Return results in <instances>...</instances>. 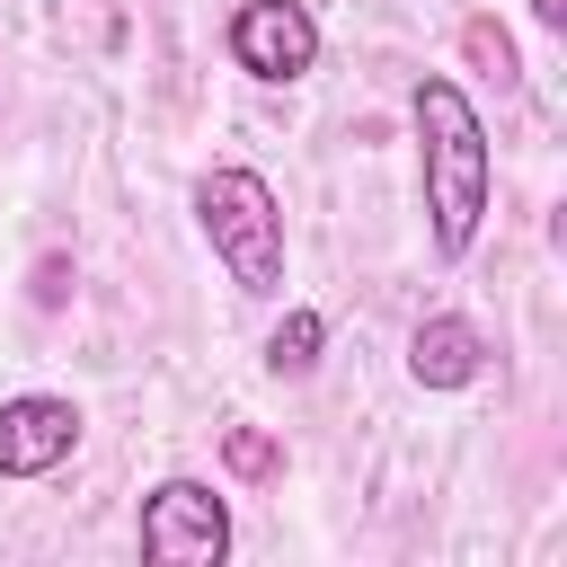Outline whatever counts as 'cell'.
Returning <instances> with one entry per match:
<instances>
[{"mask_svg":"<svg viewBox=\"0 0 567 567\" xmlns=\"http://www.w3.org/2000/svg\"><path fill=\"white\" fill-rule=\"evenodd\" d=\"M319 346H328V319L319 310H284V328L266 337V372L301 381V372H319Z\"/></svg>","mask_w":567,"mask_h":567,"instance_id":"obj_7","label":"cell"},{"mask_svg":"<svg viewBox=\"0 0 567 567\" xmlns=\"http://www.w3.org/2000/svg\"><path fill=\"white\" fill-rule=\"evenodd\" d=\"M71 452H80V408L62 390L0 399V478H53Z\"/></svg>","mask_w":567,"mask_h":567,"instance_id":"obj_5","label":"cell"},{"mask_svg":"<svg viewBox=\"0 0 567 567\" xmlns=\"http://www.w3.org/2000/svg\"><path fill=\"white\" fill-rule=\"evenodd\" d=\"M106 9H115V0H106Z\"/></svg>","mask_w":567,"mask_h":567,"instance_id":"obj_11","label":"cell"},{"mask_svg":"<svg viewBox=\"0 0 567 567\" xmlns=\"http://www.w3.org/2000/svg\"><path fill=\"white\" fill-rule=\"evenodd\" d=\"M523 9H532V18L549 27V35H567V0H523Z\"/></svg>","mask_w":567,"mask_h":567,"instance_id":"obj_10","label":"cell"},{"mask_svg":"<svg viewBox=\"0 0 567 567\" xmlns=\"http://www.w3.org/2000/svg\"><path fill=\"white\" fill-rule=\"evenodd\" d=\"M195 230H204L213 266L248 301H275L284 292V204H275V186L257 168H239V159L204 168L195 177Z\"/></svg>","mask_w":567,"mask_h":567,"instance_id":"obj_2","label":"cell"},{"mask_svg":"<svg viewBox=\"0 0 567 567\" xmlns=\"http://www.w3.org/2000/svg\"><path fill=\"white\" fill-rule=\"evenodd\" d=\"M133 540L151 567H221L230 558V505L204 478H159L133 514Z\"/></svg>","mask_w":567,"mask_h":567,"instance_id":"obj_3","label":"cell"},{"mask_svg":"<svg viewBox=\"0 0 567 567\" xmlns=\"http://www.w3.org/2000/svg\"><path fill=\"white\" fill-rule=\"evenodd\" d=\"M408 115H416V177H425V239L443 266H461L487 230V195H496V151H487V124L470 106V89L452 71H425L408 89Z\"/></svg>","mask_w":567,"mask_h":567,"instance_id":"obj_1","label":"cell"},{"mask_svg":"<svg viewBox=\"0 0 567 567\" xmlns=\"http://www.w3.org/2000/svg\"><path fill=\"white\" fill-rule=\"evenodd\" d=\"M470 53H478V62H496V89H514V44H505V27H487V18H478V27H470Z\"/></svg>","mask_w":567,"mask_h":567,"instance_id":"obj_8","label":"cell"},{"mask_svg":"<svg viewBox=\"0 0 567 567\" xmlns=\"http://www.w3.org/2000/svg\"><path fill=\"white\" fill-rule=\"evenodd\" d=\"M230 461H239V470H248V478H266V470H275V452H266V443H257V434H230Z\"/></svg>","mask_w":567,"mask_h":567,"instance_id":"obj_9","label":"cell"},{"mask_svg":"<svg viewBox=\"0 0 567 567\" xmlns=\"http://www.w3.org/2000/svg\"><path fill=\"white\" fill-rule=\"evenodd\" d=\"M478 372H487V337H478L461 310L416 319V337H408V381H416V390H470Z\"/></svg>","mask_w":567,"mask_h":567,"instance_id":"obj_6","label":"cell"},{"mask_svg":"<svg viewBox=\"0 0 567 567\" xmlns=\"http://www.w3.org/2000/svg\"><path fill=\"white\" fill-rule=\"evenodd\" d=\"M230 62L266 89H292L319 71V18L310 0H239L230 9Z\"/></svg>","mask_w":567,"mask_h":567,"instance_id":"obj_4","label":"cell"}]
</instances>
